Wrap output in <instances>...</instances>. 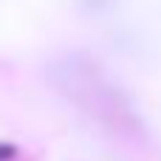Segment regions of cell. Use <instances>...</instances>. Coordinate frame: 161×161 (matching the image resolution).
Returning a JSON list of instances; mask_svg holds the SVG:
<instances>
[{"label":"cell","mask_w":161,"mask_h":161,"mask_svg":"<svg viewBox=\"0 0 161 161\" xmlns=\"http://www.w3.org/2000/svg\"><path fill=\"white\" fill-rule=\"evenodd\" d=\"M82 3H85V6H91V8H99V6H105L108 0H82Z\"/></svg>","instance_id":"obj_1"}]
</instances>
